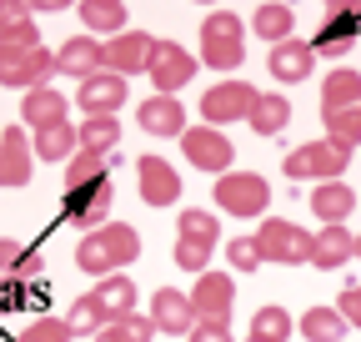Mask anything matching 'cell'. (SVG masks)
I'll use <instances>...</instances> for the list:
<instances>
[{"label":"cell","mask_w":361,"mask_h":342,"mask_svg":"<svg viewBox=\"0 0 361 342\" xmlns=\"http://www.w3.org/2000/svg\"><path fill=\"white\" fill-rule=\"evenodd\" d=\"M66 121V96L51 91V86H35V91H25L20 101V126H30V131H51V126Z\"/></svg>","instance_id":"21"},{"label":"cell","mask_w":361,"mask_h":342,"mask_svg":"<svg viewBox=\"0 0 361 342\" xmlns=\"http://www.w3.org/2000/svg\"><path fill=\"white\" fill-rule=\"evenodd\" d=\"M326 141L336 146H361V106H341V111H326Z\"/></svg>","instance_id":"36"},{"label":"cell","mask_w":361,"mask_h":342,"mask_svg":"<svg viewBox=\"0 0 361 342\" xmlns=\"http://www.w3.org/2000/svg\"><path fill=\"white\" fill-rule=\"evenodd\" d=\"M135 177H141V201H146V206H171V201L180 196L176 166L161 161V156H141V161H135Z\"/></svg>","instance_id":"17"},{"label":"cell","mask_w":361,"mask_h":342,"mask_svg":"<svg viewBox=\"0 0 361 342\" xmlns=\"http://www.w3.org/2000/svg\"><path fill=\"white\" fill-rule=\"evenodd\" d=\"M336 312H341L351 327H361V287H346V292L336 297Z\"/></svg>","instance_id":"42"},{"label":"cell","mask_w":361,"mask_h":342,"mask_svg":"<svg viewBox=\"0 0 361 342\" xmlns=\"http://www.w3.org/2000/svg\"><path fill=\"white\" fill-rule=\"evenodd\" d=\"M116 146H121V121H116V116H85V121H80V151L111 156Z\"/></svg>","instance_id":"30"},{"label":"cell","mask_w":361,"mask_h":342,"mask_svg":"<svg viewBox=\"0 0 361 342\" xmlns=\"http://www.w3.org/2000/svg\"><path fill=\"white\" fill-rule=\"evenodd\" d=\"M56 71L61 76H75V81L101 76V40L96 35H71L66 46L56 51Z\"/></svg>","instance_id":"19"},{"label":"cell","mask_w":361,"mask_h":342,"mask_svg":"<svg viewBox=\"0 0 361 342\" xmlns=\"http://www.w3.org/2000/svg\"><path fill=\"white\" fill-rule=\"evenodd\" d=\"M180 151H186V161L196 166V171H216V177H226L231 171V156H236V146L226 141L216 126H186V136H180Z\"/></svg>","instance_id":"9"},{"label":"cell","mask_w":361,"mask_h":342,"mask_svg":"<svg viewBox=\"0 0 361 342\" xmlns=\"http://www.w3.org/2000/svg\"><path fill=\"white\" fill-rule=\"evenodd\" d=\"M256 86H246V81H221V86H211V91L201 96V121L206 126H226V121H241V116H251V106H256Z\"/></svg>","instance_id":"10"},{"label":"cell","mask_w":361,"mask_h":342,"mask_svg":"<svg viewBox=\"0 0 361 342\" xmlns=\"http://www.w3.org/2000/svg\"><path fill=\"white\" fill-rule=\"evenodd\" d=\"M331 16L322 25V35L311 40V51H322V56H346L356 46V30H361V0H326Z\"/></svg>","instance_id":"11"},{"label":"cell","mask_w":361,"mask_h":342,"mask_svg":"<svg viewBox=\"0 0 361 342\" xmlns=\"http://www.w3.org/2000/svg\"><path fill=\"white\" fill-rule=\"evenodd\" d=\"M186 342H231V327L226 322H196Z\"/></svg>","instance_id":"43"},{"label":"cell","mask_w":361,"mask_h":342,"mask_svg":"<svg viewBox=\"0 0 361 342\" xmlns=\"http://www.w3.org/2000/svg\"><path fill=\"white\" fill-rule=\"evenodd\" d=\"M35 166V146L25 136V126H6L0 131V187H25Z\"/></svg>","instance_id":"15"},{"label":"cell","mask_w":361,"mask_h":342,"mask_svg":"<svg viewBox=\"0 0 361 342\" xmlns=\"http://www.w3.org/2000/svg\"><path fill=\"white\" fill-rule=\"evenodd\" d=\"M121 101H126V76L101 71V76L80 81V111H90V116H116Z\"/></svg>","instance_id":"20"},{"label":"cell","mask_w":361,"mask_h":342,"mask_svg":"<svg viewBox=\"0 0 361 342\" xmlns=\"http://www.w3.org/2000/svg\"><path fill=\"white\" fill-rule=\"evenodd\" d=\"M356 256H361V237H356Z\"/></svg>","instance_id":"45"},{"label":"cell","mask_w":361,"mask_h":342,"mask_svg":"<svg viewBox=\"0 0 361 342\" xmlns=\"http://www.w3.org/2000/svg\"><path fill=\"white\" fill-rule=\"evenodd\" d=\"M106 177H111V156H101V151H75L66 161V191L71 187H90V182H106Z\"/></svg>","instance_id":"33"},{"label":"cell","mask_w":361,"mask_h":342,"mask_svg":"<svg viewBox=\"0 0 361 342\" xmlns=\"http://www.w3.org/2000/svg\"><path fill=\"white\" fill-rule=\"evenodd\" d=\"M246 121H251L256 136H276V131H286V121H291V101L286 96H256Z\"/></svg>","instance_id":"28"},{"label":"cell","mask_w":361,"mask_h":342,"mask_svg":"<svg viewBox=\"0 0 361 342\" xmlns=\"http://www.w3.org/2000/svg\"><path fill=\"white\" fill-rule=\"evenodd\" d=\"M0 46H40L30 0H0Z\"/></svg>","instance_id":"25"},{"label":"cell","mask_w":361,"mask_h":342,"mask_svg":"<svg viewBox=\"0 0 361 342\" xmlns=\"http://www.w3.org/2000/svg\"><path fill=\"white\" fill-rule=\"evenodd\" d=\"M196 71H201V66H196V56H191L186 46H176V40H156V46H151L146 76L156 81V91H161V96H176Z\"/></svg>","instance_id":"8"},{"label":"cell","mask_w":361,"mask_h":342,"mask_svg":"<svg viewBox=\"0 0 361 342\" xmlns=\"http://www.w3.org/2000/svg\"><path fill=\"white\" fill-rule=\"evenodd\" d=\"M231 302H236V282L231 272H201L191 287V307L201 322H231Z\"/></svg>","instance_id":"13"},{"label":"cell","mask_w":361,"mask_h":342,"mask_svg":"<svg viewBox=\"0 0 361 342\" xmlns=\"http://www.w3.org/2000/svg\"><path fill=\"white\" fill-rule=\"evenodd\" d=\"M311 211L322 217L326 227H341L351 211H356V191L346 187V182H316V191H311Z\"/></svg>","instance_id":"23"},{"label":"cell","mask_w":361,"mask_h":342,"mask_svg":"<svg viewBox=\"0 0 361 342\" xmlns=\"http://www.w3.org/2000/svg\"><path fill=\"white\" fill-rule=\"evenodd\" d=\"M75 332H71V322L66 317H40V322H30L25 332H20V342H71Z\"/></svg>","instance_id":"41"},{"label":"cell","mask_w":361,"mask_h":342,"mask_svg":"<svg viewBox=\"0 0 361 342\" xmlns=\"http://www.w3.org/2000/svg\"><path fill=\"white\" fill-rule=\"evenodd\" d=\"M56 71V51L45 46H0V86H20V91H35V86H51Z\"/></svg>","instance_id":"4"},{"label":"cell","mask_w":361,"mask_h":342,"mask_svg":"<svg viewBox=\"0 0 361 342\" xmlns=\"http://www.w3.org/2000/svg\"><path fill=\"white\" fill-rule=\"evenodd\" d=\"M291 337V317L281 307H261L251 317V342H286Z\"/></svg>","instance_id":"37"},{"label":"cell","mask_w":361,"mask_h":342,"mask_svg":"<svg viewBox=\"0 0 361 342\" xmlns=\"http://www.w3.org/2000/svg\"><path fill=\"white\" fill-rule=\"evenodd\" d=\"M80 20H85V30L121 35L126 30V0H80Z\"/></svg>","instance_id":"31"},{"label":"cell","mask_w":361,"mask_h":342,"mask_svg":"<svg viewBox=\"0 0 361 342\" xmlns=\"http://www.w3.org/2000/svg\"><path fill=\"white\" fill-rule=\"evenodd\" d=\"M71 0H30V11H66Z\"/></svg>","instance_id":"44"},{"label":"cell","mask_w":361,"mask_h":342,"mask_svg":"<svg viewBox=\"0 0 361 342\" xmlns=\"http://www.w3.org/2000/svg\"><path fill=\"white\" fill-rule=\"evenodd\" d=\"M322 106L341 111V106H361V71H331L322 86Z\"/></svg>","instance_id":"34"},{"label":"cell","mask_w":361,"mask_h":342,"mask_svg":"<svg viewBox=\"0 0 361 342\" xmlns=\"http://www.w3.org/2000/svg\"><path fill=\"white\" fill-rule=\"evenodd\" d=\"M196 6H201V0H196Z\"/></svg>","instance_id":"46"},{"label":"cell","mask_w":361,"mask_h":342,"mask_svg":"<svg viewBox=\"0 0 361 342\" xmlns=\"http://www.w3.org/2000/svg\"><path fill=\"white\" fill-rule=\"evenodd\" d=\"M66 322H71V332H90V337H96L101 327H111V317L101 312L96 297H80V302L71 307V317H66Z\"/></svg>","instance_id":"39"},{"label":"cell","mask_w":361,"mask_h":342,"mask_svg":"<svg viewBox=\"0 0 361 342\" xmlns=\"http://www.w3.org/2000/svg\"><path fill=\"white\" fill-rule=\"evenodd\" d=\"M351 166V151L336 141H306L286 156V177L291 182H341V171Z\"/></svg>","instance_id":"5"},{"label":"cell","mask_w":361,"mask_h":342,"mask_svg":"<svg viewBox=\"0 0 361 342\" xmlns=\"http://www.w3.org/2000/svg\"><path fill=\"white\" fill-rule=\"evenodd\" d=\"M291 25H296V16H291V6H261L256 16H251V30L261 35V40H271V46H281V40H291Z\"/></svg>","instance_id":"32"},{"label":"cell","mask_w":361,"mask_h":342,"mask_svg":"<svg viewBox=\"0 0 361 342\" xmlns=\"http://www.w3.org/2000/svg\"><path fill=\"white\" fill-rule=\"evenodd\" d=\"M75 151H80V126H71V121L51 126V131H35V156L40 161H71Z\"/></svg>","instance_id":"27"},{"label":"cell","mask_w":361,"mask_h":342,"mask_svg":"<svg viewBox=\"0 0 361 342\" xmlns=\"http://www.w3.org/2000/svg\"><path fill=\"white\" fill-rule=\"evenodd\" d=\"M226 262H231V272H256L261 267V247H256V232L251 237H231V247H226Z\"/></svg>","instance_id":"40"},{"label":"cell","mask_w":361,"mask_h":342,"mask_svg":"<svg viewBox=\"0 0 361 342\" xmlns=\"http://www.w3.org/2000/svg\"><path fill=\"white\" fill-rule=\"evenodd\" d=\"M196 307H191V292H176V287H156L151 297V327L166 332V337H191L196 327Z\"/></svg>","instance_id":"14"},{"label":"cell","mask_w":361,"mask_h":342,"mask_svg":"<svg viewBox=\"0 0 361 342\" xmlns=\"http://www.w3.org/2000/svg\"><path fill=\"white\" fill-rule=\"evenodd\" d=\"M356 256V237L346 227H322V232H311V267L316 272H336L346 267Z\"/></svg>","instance_id":"18"},{"label":"cell","mask_w":361,"mask_h":342,"mask_svg":"<svg viewBox=\"0 0 361 342\" xmlns=\"http://www.w3.org/2000/svg\"><path fill=\"white\" fill-rule=\"evenodd\" d=\"M216 237H221V222L211 211L191 206L180 211V237H176V267L180 272H211V252H216Z\"/></svg>","instance_id":"2"},{"label":"cell","mask_w":361,"mask_h":342,"mask_svg":"<svg viewBox=\"0 0 361 342\" xmlns=\"http://www.w3.org/2000/svg\"><path fill=\"white\" fill-rule=\"evenodd\" d=\"M141 126L151 136H186V106H180L176 96H146L141 101Z\"/></svg>","instance_id":"22"},{"label":"cell","mask_w":361,"mask_h":342,"mask_svg":"<svg viewBox=\"0 0 361 342\" xmlns=\"http://www.w3.org/2000/svg\"><path fill=\"white\" fill-rule=\"evenodd\" d=\"M101 302V312L111 317V322H121V317H130L135 312V282L126 277V272H116V277H101V287L90 292Z\"/></svg>","instance_id":"26"},{"label":"cell","mask_w":361,"mask_h":342,"mask_svg":"<svg viewBox=\"0 0 361 342\" xmlns=\"http://www.w3.org/2000/svg\"><path fill=\"white\" fill-rule=\"evenodd\" d=\"M111 201H116L111 177H106V182H90V187H71V191H66V217L80 222V227H101V222L111 217Z\"/></svg>","instance_id":"16"},{"label":"cell","mask_w":361,"mask_h":342,"mask_svg":"<svg viewBox=\"0 0 361 342\" xmlns=\"http://www.w3.org/2000/svg\"><path fill=\"white\" fill-rule=\"evenodd\" d=\"M246 342H251V337H246Z\"/></svg>","instance_id":"47"},{"label":"cell","mask_w":361,"mask_h":342,"mask_svg":"<svg viewBox=\"0 0 361 342\" xmlns=\"http://www.w3.org/2000/svg\"><path fill=\"white\" fill-rule=\"evenodd\" d=\"M151 46H156V40H151L146 30H121V35L101 40V71H111V76H135V71H146Z\"/></svg>","instance_id":"12"},{"label":"cell","mask_w":361,"mask_h":342,"mask_svg":"<svg viewBox=\"0 0 361 342\" xmlns=\"http://www.w3.org/2000/svg\"><path fill=\"white\" fill-rule=\"evenodd\" d=\"M316 66V51H311V40H281V46H271V76L276 81H306Z\"/></svg>","instance_id":"24"},{"label":"cell","mask_w":361,"mask_h":342,"mask_svg":"<svg viewBox=\"0 0 361 342\" xmlns=\"http://www.w3.org/2000/svg\"><path fill=\"white\" fill-rule=\"evenodd\" d=\"M266 201H271V187L256 171H226L216 182V206L231 211V217H261Z\"/></svg>","instance_id":"7"},{"label":"cell","mask_w":361,"mask_h":342,"mask_svg":"<svg viewBox=\"0 0 361 342\" xmlns=\"http://www.w3.org/2000/svg\"><path fill=\"white\" fill-rule=\"evenodd\" d=\"M0 272L16 277V282H35V277L45 272V262H40V252H25L20 242L0 237Z\"/></svg>","instance_id":"29"},{"label":"cell","mask_w":361,"mask_h":342,"mask_svg":"<svg viewBox=\"0 0 361 342\" xmlns=\"http://www.w3.org/2000/svg\"><path fill=\"white\" fill-rule=\"evenodd\" d=\"M351 322L336 312V307H311L306 317H301V332H306V342H341V332H346Z\"/></svg>","instance_id":"35"},{"label":"cell","mask_w":361,"mask_h":342,"mask_svg":"<svg viewBox=\"0 0 361 342\" xmlns=\"http://www.w3.org/2000/svg\"><path fill=\"white\" fill-rule=\"evenodd\" d=\"M151 317H141V312H130V317H121V322H111V327H101L96 332V342H151Z\"/></svg>","instance_id":"38"},{"label":"cell","mask_w":361,"mask_h":342,"mask_svg":"<svg viewBox=\"0 0 361 342\" xmlns=\"http://www.w3.org/2000/svg\"><path fill=\"white\" fill-rule=\"evenodd\" d=\"M201 61L211 71H236L246 61V35H241V16L231 11H211L201 25Z\"/></svg>","instance_id":"3"},{"label":"cell","mask_w":361,"mask_h":342,"mask_svg":"<svg viewBox=\"0 0 361 342\" xmlns=\"http://www.w3.org/2000/svg\"><path fill=\"white\" fill-rule=\"evenodd\" d=\"M135 256H141V237H135V227L126 222H101L90 227L75 247V267L90 272V277H116L121 267H130Z\"/></svg>","instance_id":"1"},{"label":"cell","mask_w":361,"mask_h":342,"mask_svg":"<svg viewBox=\"0 0 361 342\" xmlns=\"http://www.w3.org/2000/svg\"><path fill=\"white\" fill-rule=\"evenodd\" d=\"M256 247H261V262H281V267L311 262V232H301L296 222H281V217H266L261 222Z\"/></svg>","instance_id":"6"}]
</instances>
